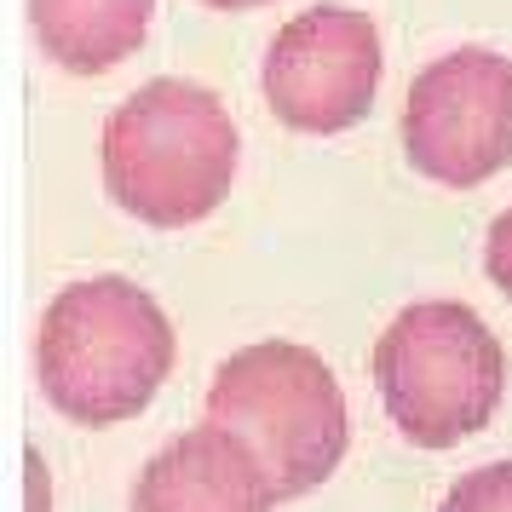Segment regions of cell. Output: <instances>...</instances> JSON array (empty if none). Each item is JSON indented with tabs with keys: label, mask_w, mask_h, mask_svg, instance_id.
Here are the masks:
<instances>
[{
	"label": "cell",
	"mask_w": 512,
	"mask_h": 512,
	"mask_svg": "<svg viewBox=\"0 0 512 512\" xmlns=\"http://www.w3.org/2000/svg\"><path fill=\"white\" fill-rule=\"evenodd\" d=\"M438 512H512V461H489L478 472H466L443 495Z\"/></svg>",
	"instance_id": "9c48e42d"
},
{
	"label": "cell",
	"mask_w": 512,
	"mask_h": 512,
	"mask_svg": "<svg viewBox=\"0 0 512 512\" xmlns=\"http://www.w3.org/2000/svg\"><path fill=\"white\" fill-rule=\"evenodd\" d=\"M208 426L254 449L277 501L311 495L340 466L351 438L334 369L294 340H265L225 357L208 386Z\"/></svg>",
	"instance_id": "277c9868"
},
{
	"label": "cell",
	"mask_w": 512,
	"mask_h": 512,
	"mask_svg": "<svg viewBox=\"0 0 512 512\" xmlns=\"http://www.w3.org/2000/svg\"><path fill=\"white\" fill-rule=\"evenodd\" d=\"M484 265H489V282L507 294V305H512V208L489 225V242H484Z\"/></svg>",
	"instance_id": "30bf717a"
},
{
	"label": "cell",
	"mask_w": 512,
	"mask_h": 512,
	"mask_svg": "<svg viewBox=\"0 0 512 512\" xmlns=\"http://www.w3.org/2000/svg\"><path fill=\"white\" fill-rule=\"evenodd\" d=\"M156 0H29V24L52 64L75 75H104L133 58L150 35Z\"/></svg>",
	"instance_id": "ba28073f"
},
{
	"label": "cell",
	"mask_w": 512,
	"mask_h": 512,
	"mask_svg": "<svg viewBox=\"0 0 512 512\" xmlns=\"http://www.w3.org/2000/svg\"><path fill=\"white\" fill-rule=\"evenodd\" d=\"M213 12H248V6H265V0H202Z\"/></svg>",
	"instance_id": "8fae6325"
},
{
	"label": "cell",
	"mask_w": 512,
	"mask_h": 512,
	"mask_svg": "<svg viewBox=\"0 0 512 512\" xmlns=\"http://www.w3.org/2000/svg\"><path fill=\"white\" fill-rule=\"evenodd\" d=\"M271 478L254 449L219 426L162 443L133 484V512H271Z\"/></svg>",
	"instance_id": "52a82bcc"
},
{
	"label": "cell",
	"mask_w": 512,
	"mask_h": 512,
	"mask_svg": "<svg viewBox=\"0 0 512 512\" xmlns=\"http://www.w3.org/2000/svg\"><path fill=\"white\" fill-rule=\"evenodd\" d=\"M403 150L432 185L495 179L512 162V58L489 47L432 58L403 104Z\"/></svg>",
	"instance_id": "5b68a950"
},
{
	"label": "cell",
	"mask_w": 512,
	"mask_h": 512,
	"mask_svg": "<svg viewBox=\"0 0 512 512\" xmlns=\"http://www.w3.org/2000/svg\"><path fill=\"white\" fill-rule=\"evenodd\" d=\"M35 374L47 403L75 426L133 420L173 374V323L127 277L70 282L41 317Z\"/></svg>",
	"instance_id": "6da1fadb"
},
{
	"label": "cell",
	"mask_w": 512,
	"mask_h": 512,
	"mask_svg": "<svg viewBox=\"0 0 512 512\" xmlns=\"http://www.w3.org/2000/svg\"><path fill=\"white\" fill-rule=\"evenodd\" d=\"M236 162L242 133L231 110L196 81H150L104 121V185L156 231L208 219L231 196Z\"/></svg>",
	"instance_id": "7a4b0ae2"
},
{
	"label": "cell",
	"mask_w": 512,
	"mask_h": 512,
	"mask_svg": "<svg viewBox=\"0 0 512 512\" xmlns=\"http://www.w3.org/2000/svg\"><path fill=\"white\" fill-rule=\"evenodd\" d=\"M374 386L386 420L415 449H449L495 420L507 397V351L472 305L420 300L374 340Z\"/></svg>",
	"instance_id": "3957f363"
},
{
	"label": "cell",
	"mask_w": 512,
	"mask_h": 512,
	"mask_svg": "<svg viewBox=\"0 0 512 512\" xmlns=\"http://www.w3.org/2000/svg\"><path fill=\"white\" fill-rule=\"evenodd\" d=\"M380 93V29L351 6H311L265 52V104L294 133H346Z\"/></svg>",
	"instance_id": "8992f818"
}]
</instances>
